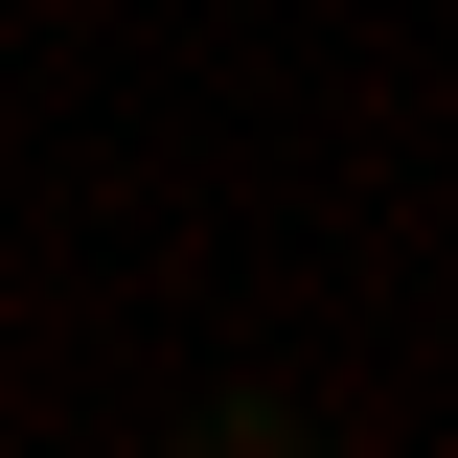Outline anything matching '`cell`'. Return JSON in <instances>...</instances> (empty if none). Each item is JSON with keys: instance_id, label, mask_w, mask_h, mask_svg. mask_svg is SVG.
<instances>
[{"instance_id": "cell-1", "label": "cell", "mask_w": 458, "mask_h": 458, "mask_svg": "<svg viewBox=\"0 0 458 458\" xmlns=\"http://www.w3.org/2000/svg\"><path fill=\"white\" fill-rule=\"evenodd\" d=\"M183 458H298V412H252V390H229V412H183Z\"/></svg>"}]
</instances>
